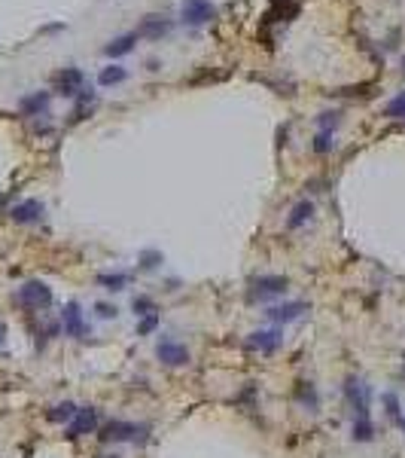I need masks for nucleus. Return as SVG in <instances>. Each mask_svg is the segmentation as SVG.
Returning <instances> with one entry per match:
<instances>
[{
  "label": "nucleus",
  "instance_id": "cd10ccee",
  "mask_svg": "<svg viewBox=\"0 0 405 458\" xmlns=\"http://www.w3.org/2000/svg\"><path fill=\"white\" fill-rule=\"evenodd\" d=\"M95 312H98V318L110 321V318H116V315H119V309H116V306H110V302H98Z\"/></svg>",
  "mask_w": 405,
  "mask_h": 458
},
{
  "label": "nucleus",
  "instance_id": "5701e85b",
  "mask_svg": "<svg viewBox=\"0 0 405 458\" xmlns=\"http://www.w3.org/2000/svg\"><path fill=\"white\" fill-rule=\"evenodd\" d=\"M384 116H390V119H405V92H399V95H396L393 101L387 104Z\"/></svg>",
  "mask_w": 405,
  "mask_h": 458
},
{
  "label": "nucleus",
  "instance_id": "f8f14e48",
  "mask_svg": "<svg viewBox=\"0 0 405 458\" xmlns=\"http://www.w3.org/2000/svg\"><path fill=\"white\" fill-rule=\"evenodd\" d=\"M55 89L61 92V95H76V92H83V70L76 67H64L58 76H55Z\"/></svg>",
  "mask_w": 405,
  "mask_h": 458
},
{
  "label": "nucleus",
  "instance_id": "a211bd4d",
  "mask_svg": "<svg viewBox=\"0 0 405 458\" xmlns=\"http://www.w3.org/2000/svg\"><path fill=\"white\" fill-rule=\"evenodd\" d=\"M76 415V404H70V400H64V404H55L52 410L46 413L49 421H55V425H61V421H70Z\"/></svg>",
  "mask_w": 405,
  "mask_h": 458
},
{
  "label": "nucleus",
  "instance_id": "f3484780",
  "mask_svg": "<svg viewBox=\"0 0 405 458\" xmlns=\"http://www.w3.org/2000/svg\"><path fill=\"white\" fill-rule=\"evenodd\" d=\"M168 28H171V22H168L165 16H146L138 34H144V37H162Z\"/></svg>",
  "mask_w": 405,
  "mask_h": 458
},
{
  "label": "nucleus",
  "instance_id": "393cba45",
  "mask_svg": "<svg viewBox=\"0 0 405 458\" xmlns=\"http://www.w3.org/2000/svg\"><path fill=\"white\" fill-rule=\"evenodd\" d=\"M381 400H384V406H387V415H390V419L399 421V419H402V413H399V397H396L393 391H387Z\"/></svg>",
  "mask_w": 405,
  "mask_h": 458
},
{
  "label": "nucleus",
  "instance_id": "f257e3e1",
  "mask_svg": "<svg viewBox=\"0 0 405 458\" xmlns=\"http://www.w3.org/2000/svg\"><path fill=\"white\" fill-rule=\"evenodd\" d=\"M289 291V278L287 275H259V278L250 281L247 287V302L256 306V302H268V300H277Z\"/></svg>",
  "mask_w": 405,
  "mask_h": 458
},
{
  "label": "nucleus",
  "instance_id": "6e6552de",
  "mask_svg": "<svg viewBox=\"0 0 405 458\" xmlns=\"http://www.w3.org/2000/svg\"><path fill=\"white\" fill-rule=\"evenodd\" d=\"M95 428H98V410L95 406H83V410H76V415L67 421L64 437H67V440H80V437L91 434Z\"/></svg>",
  "mask_w": 405,
  "mask_h": 458
},
{
  "label": "nucleus",
  "instance_id": "9b49d317",
  "mask_svg": "<svg viewBox=\"0 0 405 458\" xmlns=\"http://www.w3.org/2000/svg\"><path fill=\"white\" fill-rule=\"evenodd\" d=\"M10 217L16 223H21V227H28V223H37L43 217V205L37 199H28V202H19V205L10 208Z\"/></svg>",
  "mask_w": 405,
  "mask_h": 458
},
{
  "label": "nucleus",
  "instance_id": "aec40b11",
  "mask_svg": "<svg viewBox=\"0 0 405 458\" xmlns=\"http://www.w3.org/2000/svg\"><path fill=\"white\" fill-rule=\"evenodd\" d=\"M162 251H153V248H146V251H140V257H138V263H140V269L144 272H153V269H159L162 266Z\"/></svg>",
  "mask_w": 405,
  "mask_h": 458
},
{
  "label": "nucleus",
  "instance_id": "ddd939ff",
  "mask_svg": "<svg viewBox=\"0 0 405 458\" xmlns=\"http://www.w3.org/2000/svg\"><path fill=\"white\" fill-rule=\"evenodd\" d=\"M293 394H296V400H298V404H302L308 413H317V410H320V394H317V388H314L311 382H296V391H293Z\"/></svg>",
  "mask_w": 405,
  "mask_h": 458
},
{
  "label": "nucleus",
  "instance_id": "1a4fd4ad",
  "mask_svg": "<svg viewBox=\"0 0 405 458\" xmlns=\"http://www.w3.org/2000/svg\"><path fill=\"white\" fill-rule=\"evenodd\" d=\"M247 348L250 351H259V355H274L281 348V327H272V330H256V333L247 336Z\"/></svg>",
  "mask_w": 405,
  "mask_h": 458
},
{
  "label": "nucleus",
  "instance_id": "4be33fe9",
  "mask_svg": "<svg viewBox=\"0 0 405 458\" xmlns=\"http://www.w3.org/2000/svg\"><path fill=\"white\" fill-rule=\"evenodd\" d=\"M131 309H134V315H138V318H146V315L159 312V309H155V302L149 300L146 293H138V297L131 300Z\"/></svg>",
  "mask_w": 405,
  "mask_h": 458
},
{
  "label": "nucleus",
  "instance_id": "4468645a",
  "mask_svg": "<svg viewBox=\"0 0 405 458\" xmlns=\"http://www.w3.org/2000/svg\"><path fill=\"white\" fill-rule=\"evenodd\" d=\"M351 440H353V443H372V440H375V421H372V415H362V419H353Z\"/></svg>",
  "mask_w": 405,
  "mask_h": 458
},
{
  "label": "nucleus",
  "instance_id": "c756f323",
  "mask_svg": "<svg viewBox=\"0 0 405 458\" xmlns=\"http://www.w3.org/2000/svg\"><path fill=\"white\" fill-rule=\"evenodd\" d=\"M98 458H119L116 452H107V455H98Z\"/></svg>",
  "mask_w": 405,
  "mask_h": 458
},
{
  "label": "nucleus",
  "instance_id": "39448f33",
  "mask_svg": "<svg viewBox=\"0 0 405 458\" xmlns=\"http://www.w3.org/2000/svg\"><path fill=\"white\" fill-rule=\"evenodd\" d=\"M61 327H64V333L74 336V340H85V336H89V324H85L83 306L76 300L61 309Z\"/></svg>",
  "mask_w": 405,
  "mask_h": 458
},
{
  "label": "nucleus",
  "instance_id": "bb28decb",
  "mask_svg": "<svg viewBox=\"0 0 405 458\" xmlns=\"http://www.w3.org/2000/svg\"><path fill=\"white\" fill-rule=\"evenodd\" d=\"M332 147H336V140H332V132H320V135L314 138V150H317V153H329Z\"/></svg>",
  "mask_w": 405,
  "mask_h": 458
},
{
  "label": "nucleus",
  "instance_id": "c85d7f7f",
  "mask_svg": "<svg viewBox=\"0 0 405 458\" xmlns=\"http://www.w3.org/2000/svg\"><path fill=\"white\" fill-rule=\"evenodd\" d=\"M317 123H320V129H323V132H332L338 125V114H323Z\"/></svg>",
  "mask_w": 405,
  "mask_h": 458
},
{
  "label": "nucleus",
  "instance_id": "412c9836",
  "mask_svg": "<svg viewBox=\"0 0 405 458\" xmlns=\"http://www.w3.org/2000/svg\"><path fill=\"white\" fill-rule=\"evenodd\" d=\"M134 40H138V34H125V37H119V40H113L110 46L104 49L107 55H125V52H131V46H134Z\"/></svg>",
  "mask_w": 405,
  "mask_h": 458
},
{
  "label": "nucleus",
  "instance_id": "2eb2a0df",
  "mask_svg": "<svg viewBox=\"0 0 405 458\" xmlns=\"http://www.w3.org/2000/svg\"><path fill=\"white\" fill-rule=\"evenodd\" d=\"M311 214H314V205H311L308 199H302L298 205H293V211H289V217H287V229L305 227V223L311 220Z\"/></svg>",
  "mask_w": 405,
  "mask_h": 458
},
{
  "label": "nucleus",
  "instance_id": "9d476101",
  "mask_svg": "<svg viewBox=\"0 0 405 458\" xmlns=\"http://www.w3.org/2000/svg\"><path fill=\"white\" fill-rule=\"evenodd\" d=\"M213 16H217V10H213L210 0H186V3H183V19H186L189 25H204V22H210Z\"/></svg>",
  "mask_w": 405,
  "mask_h": 458
},
{
  "label": "nucleus",
  "instance_id": "7ed1b4c3",
  "mask_svg": "<svg viewBox=\"0 0 405 458\" xmlns=\"http://www.w3.org/2000/svg\"><path fill=\"white\" fill-rule=\"evenodd\" d=\"M16 302L28 312H43L52 306V287L46 281H25L16 291Z\"/></svg>",
  "mask_w": 405,
  "mask_h": 458
},
{
  "label": "nucleus",
  "instance_id": "7c9ffc66",
  "mask_svg": "<svg viewBox=\"0 0 405 458\" xmlns=\"http://www.w3.org/2000/svg\"><path fill=\"white\" fill-rule=\"evenodd\" d=\"M3 333H6V327H3V324H0V342H3Z\"/></svg>",
  "mask_w": 405,
  "mask_h": 458
},
{
  "label": "nucleus",
  "instance_id": "b1692460",
  "mask_svg": "<svg viewBox=\"0 0 405 458\" xmlns=\"http://www.w3.org/2000/svg\"><path fill=\"white\" fill-rule=\"evenodd\" d=\"M125 67H119V65H113V67H107L104 74H101V86H113V83H122L125 80Z\"/></svg>",
  "mask_w": 405,
  "mask_h": 458
},
{
  "label": "nucleus",
  "instance_id": "f03ea898",
  "mask_svg": "<svg viewBox=\"0 0 405 458\" xmlns=\"http://www.w3.org/2000/svg\"><path fill=\"white\" fill-rule=\"evenodd\" d=\"M149 437V425H138V421H122L113 419L104 425L101 440L104 443H146Z\"/></svg>",
  "mask_w": 405,
  "mask_h": 458
},
{
  "label": "nucleus",
  "instance_id": "0eeeda50",
  "mask_svg": "<svg viewBox=\"0 0 405 458\" xmlns=\"http://www.w3.org/2000/svg\"><path fill=\"white\" fill-rule=\"evenodd\" d=\"M305 312H311V306H308V302L293 300V302H281V306L265 309V318L272 321V324H277V327H283V324H293V321H298Z\"/></svg>",
  "mask_w": 405,
  "mask_h": 458
},
{
  "label": "nucleus",
  "instance_id": "423d86ee",
  "mask_svg": "<svg viewBox=\"0 0 405 458\" xmlns=\"http://www.w3.org/2000/svg\"><path fill=\"white\" fill-rule=\"evenodd\" d=\"M155 357H159L165 366H186L192 361L186 345L174 342V340H159V342H155Z\"/></svg>",
  "mask_w": 405,
  "mask_h": 458
},
{
  "label": "nucleus",
  "instance_id": "20e7f679",
  "mask_svg": "<svg viewBox=\"0 0 405 458\" xmlns=\"http://www.w3.org/2000/svg\"><path fill=\"white\" fill-rule=\"evenodd\" d=\"M344 400H347V406H351L353 419H362V415H369V406H372V388H369L362 379L347 376V382H344Z\"/></svg>",
  "mask_w": 405,
  "mask_h": 458
},
{
  "label": "nucleus",
  "instance_id": "6ab92c4d",
  "mask_svg": "<svg viewBox=\"0 0 405 458\" xmlns=\"http://www.w3.org/2000/svg\"><path fill=\"white\" fill-rule=\"evenodd\" d=\"M46 104H49V95H46V92H37V95H31V98H25V101H21V114L37 116V114L46 110Z\"/></svg>",
  "mask_w": 405,
  "mask_h": 458
},
{
  "label": "nucleus",
  "instance_id": "dca6fc26",
  "mask_svg": "<svg viewBox=\"0 0 405 458\" xmlns=\"http://www.w3.org/2000/svg\"><path fill=\"white\" fill-rule=\"evenodd\" d=\"M128 281H131V278H128L125 272H101V275H98V284H101L104 291H113V293L125 291Z\"/></svg>",
  "mask_w": 405,
  "mask_h": 458
},
{
  "label": "nucleus",
  "instance_id": "a878e982",
  "mask_svg": "<svg viewBox=\"0 0 405 458\" xmlns=\"http://www.w3.org/2000/svg\"><path fill=\"white\" fill-rule=\"evenodd\" d=\"M155 327H159V312H153V315H146V318H140V324H138V336H149Z\"/></svg>",
  "mask_w": 405,
  "mask_h": 458
}]
</instances>
